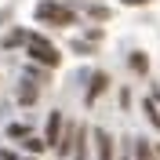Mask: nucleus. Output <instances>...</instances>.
I'll use <instances>...</instances> for the list:
<instances>
[{"mask_svg":"<svg viewBox=\"0 0 160 160\" xmlns=\"http://www.w3.org/2000/svg\"><path fill=\"white\" fill-rule=\"evenodd\" d=\"M26 55H29V62H37V66H44V69H55V66L62 62L58 48H55L48 37H40V33H29V40H26Z\"/></svg>","mask_w":160,"mask_h":160,"instance_id":"1","label":"nucleus"},{"mask_svg":"<svg viewBox=\"0 0 160 160\" xmlns=\"http://www.w3.org/2000/svg\"><path fill=\"white\" fill-rule=\"evenodd\" d=\"M37 18H40V22H48V26H73V22H77V15L66 8V4L44 0V4H37Z\"/></svg>","mask_w":160,"mask_h":160,"instance_id":"2","label":"nucleus"},{"mask_svg":"<svg viewBox=\"0 0 160 160\" xmlns=\"http://www.w3.org/2000/svg\"><path fill=\"white\" fill-rule=\"evenodd\" d=\"M91 146H95V157L98 160H117V149H113V135L109 131H91Z\"/></svg>","mask_w":160,"mask_h":160,"instance_id":"3","label":"nucleus"},{"mask_svg":"<svg viewBox=\"0 0 160 160\" xmlns=\"http://www.w3.org/2000/svg\"><path fill=\"white\" fill-rule=\"evenodd\" d=\"M62 131H66V117L55 109V113L48 117V128H44V142H48V149H55V146L62 142Z\"/></svg>","mask_w":160,"mask_h":160,"instance_id":"4","label":"nucleus"},{"mask_svg":"<svg viewBox=\"0 0 160 160\" xmlns=\"http://www.w3.org/2000/svg\"><path fill=\"white\" fill-rule=\"evenodd\" d=\"M73 160H91V131L80 124L77 128V142H73Z\"/></svg>","mask_w":160,"mask_h":160,"instance_id":"5","label":"nucleus"},{"mask_svg":"<svg viewBox=\"0 0 160 160\" xmlns=\"http://www.w3.org/2000/svg\"><path fill=\"white\" fill-rule=\"evenodd\" d=\"M106 88H109V73H91V88H88V95H84V102H95L98 95H106Z\"/></svg>","mask_w":160,"mask_h":160,"instance_id":"6","label":"nucleus"},{"mask_svg":"<svg viewBox=\"0 0 160 160\" xmlns=\"http://www.w3.org/2000/svg\"><path fill=\"white\" fill-rule=\"evenodd\" d=\"M131 153H135V160H157V146L146 138H131Z\"/></svg>","mask_w":160,"mask_h":160,"instance_id":"7","label":"nucleus"},{"mask_svg":"<svg viewBox=\"0 0 160 160\" xmlns=\"http://www.w3.org/2000/svg\"><path fill=\"white\" fill-rule=\"evenodd\" d=\"M37 98H40V84H33V80H22V88H18V102H22V106H33Z\"/></svg>","mask_w":160,"mask_h":160,"instance_id":"8","label":"nucleus"},{"mask_svg":"<svg viewBox=\"0 0 160 160\" xmlns=\"http://www.w3.org/2000/svg\"><path fill=\"white\" fill-rule=\"evenodd\" d=\"M22 149L29 153V157H37V153H44V149H48V142H44V138H37V135H29V138H22Z\"/></svg>","mask_w":160,"mask_h":160,"instance_id":"9","label":"nucleus"},{"mask_svg":"<svg viewBox=\"0 0 160 160\" xmlns=\"http://www.w3.org/2000/svg\"><path fill=\"white\" fill-rule=\"evenodd\" d=\"M142 113H146V120H149L153 128L160 131V109H157V102H153V98H146V102H142Z\"/></svg>","mask_w":160,"mask_h":160,"instance_id":"10","label":"nucleus"},{"mask_svg":"<svg viewBox=\"0 0 160 160\" xmlns=\"http://www.w3.org/2000/svg\"><path fill=\"white\" fill-rule=\"evenodd\" d=\"M128 66H131L135 73H146V69H149V58H146L142 51H131V55H128Z\"/></svg>","mask_w":160,"mask_h":160,"instance_id":"11","label":"nucleus"},{"mask_svg":"<svg viewBox=\"0 0 160 160\" xmlns=\"http://www.w3.org/2000/svg\"><path fill=\"white\" fill-rule=\"evenodd\" d=\"M26 80L44 84V80H48V69H44V66H37V62H29V66H26Z\"/></svg>","mask_w":160,"mask_h":160,"instance_id":"12","label":"nucleus"},{"mask_svg":"<svg viewBox=\"0 0 160 160\" xmlns=\"http://www.w3.org/2000/svg\"><path fill=\"white\" fill-rule=\"evenodd\" d=\"M26 40H29L26 29H11L8 37H4V48H18V44H26Z\"/></svg>","mask_w":160,"mask_h":160,"instance_id":"13","label":"nucleus"},{"mask_svg":"<svg viewBox=\"0 0 160 160\" xmlns=\"http://www.w3.org/2000/svg\"><path fill=\"white\" fill-rule=\"evenodd\" d=\"M8 135H11V138H29V128H26V124H11Z\"/></svg>","mask_w":160,"mask_h":160,"instance_id":"14","label":"nucleus"},{"mask_svg":"<svg viewBox=\"0 0 160 160\" xmlns=\"http://www.w3.org/2000/svg\"><path fill=\"white\" fill-rule=\"evenodd\" d=\"M128 4H146V0H128Z\"/></svg>","mask_w":160,"mask_h":160,"instance_id":"15","label":"nucleus"}]
</instances>
